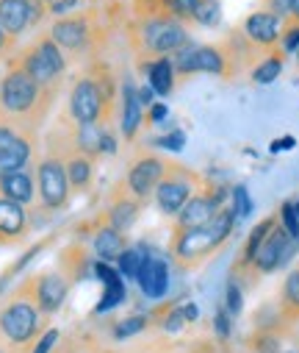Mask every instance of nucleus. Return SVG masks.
<instances>
[{
	"label": "nucleus",
	"mask_w": 299,
	"mask_h": 353,
	"mask_svg": "<svg viewBox=\"0 0 299 353\" xmlns=\"http://www.w3.org/2000/svg\"><path fill=\"white\" fill-rule=\"evenodd\" d=\"M230 209H233L236 220H247L252 214V198H250V190L244 184H236L230 190Z\"/></svg>",
	"instance_id": "obj_31"
},
{
	"label": "nucleus",
	"mask_w": 299,
	"mask_h": 353,
	"mask_svg": "<svg viewBox=\"0 0 299 353\" xmlns=\"http://www.w3.org/2000/svg\"><path fill=\"white\" fill-rule=\"evenodd\" d=\"M0 195L31 209L36 203V179H34V167L28 170H17V172H6L0 175Z\"/></svg>",
	"instance_id": "obj_20"
},
{
	"label": "nucleus",
	"mask_w": 299,
	"mask_h": 353,
	"mask_svg": "<svg viewBox=\"0 0 299 353\" xmlns=\"http://www.w3.org/2000/svg\"><path fill=\"white\" fill-rule=\"evenodd\" d=\"M296 142H294V137H283V139H277V142H272V153H280V150H291Z\"/></svg>",
	"instance_id": "obj_44"
},
{
	"label": "nucleus",
	"mask_w": 299,
	"mask_h": 353,
	"mask_svg": "<svg viewBox=\"0 0 299 353\" xmlns=\"http://www.w3.org/2000/svg\"><path fill=\"white\" fill-rule=\"evenodd\" d=\"M128 245H131V242H128V234H122V231L111 228L103 217H97V223L91 225L89 248H91V253H94L100 261L114 264V261L125 253V248H128Z\"/></svg>",
	"instance_id": "obj_18"
},
{
	"label": "nucleus",
	"mask_w": 299,
	"mask_h": 353,
	"mask_svg": "<svg viewBox=\"0 0 299 353\" xmlns=\"http://www.w3.org/2000/svg\"><path fill=\"white\" fill-rule=\"evenodd\" d=\"M144 125V106L139 101V83L131 75L120 78V137L125 142H136Z\"/></svg>",
	"instance_id": "obj_14"
},
{
	"label": "nucleus",
	"mask_w": 299,
	"mask_h": 353,
	"mask_svg": "<svg viewBox=\"0 0 299 353\" xmlns=\"http://www.w3.org/2000/svg\"><path fill=\"white\" fill-rule=\"evenodd\" d=\"M191 23L203 28H219L222 26V0H197L191 12Z\"/></svg>",
	"instance_id": "obj_29"
},
{
	"label": "nucleus",
	"mask_w": 299,
	"mask_h": 353,
	"mask_svg": "<svg viewBox=\"0 0 299 353\" xmlns=\"http://www.w3.org/2000/svg\"><path fill=\"white\" fill-rule=\"evenodd\" d=\"M214 334L219 342H228L233 336V317L228 314V309L219 303L217 312H214Z\"/></svg>",
	"instance_id": "obj_33"
},
{
	"label": "nucleus",
	"mask_w": 299,
	"mask_h": 353,
	"mask_svg": "<svg viewBox=\"0 0 299 353\" xmlns=\"http://www.w3.org/2000/svg\"><path fill=\"white\" fill-rule=\"evenodd\" d=\"M14 64H20L42 90H50V92H61L64 86V75L69 70V59L64 56V50L45 34L36 37V42L14 50L12 56Z\"/></svg>",
	"instance_id": "obj_5"
},
{
	"label": "nucleus",
	"mask_w": 299,
	"mask_h": 353,
	"mask_svg": "<svg viewBox=\"0 0 299 353\" xmlns=\"http://www.w3.org/2000/svg\"><path fill=\"white\" fill-rule=\"evenodd\" d=\"M142 209H144V203L142 201H136L133 195H128L120 184L111 190V195H109V203H106V209H103V217L111 228H117V231H122V234H128L133 225H136V220H139V214H142Z\"/></svg>",
	"instance_id": "obj_16"
},
{
	"label": "nucleus",
	"mask_w": 299,
	"mask_h": 353,
	"mask_svg": "<svg viewBox=\"0 0 299 353\" xmlns=\"http://www.w3.org/2000/svg\"><path fill=\"white\" fill-rule=\"evenodd\" d=\"M47 245H50V239L34 242V245H31V248H28V250H25V253H23V256L14 261V264H12L9 270H3V273H0V295H3V290H6V287H9V284H12V281H14V279H17V276H20V273L28 268L31 261H36V259H39V256L47 250Z\"/></svg>",
	"instance_id": "obj_28"
},
{
	"label": "nucleus",
	"mask_w": 299,
	"mask_h": 353,
	"mask_svg": "<svg viewBox=\"0 0 299 353\" xmlns=\"http://www.w3.org/2000/svg\"><path fill=\"white\" fill-rule=\"evenodd\" d=\"M0 353H12V350H9V347H3V345H0Z\"/></svg>",
	"instance_id": "obj_48"
},
{
	"label": "nucleus",
	"mask_w": 299,
	"mask_h": 353,
	"mask_svg": "<svg viewBox=\"0 0 299 353\" xmlns=\"http://www.w3.org/2000/svg\"><path fill=\"white\" fill-rule=\"evenodd\" d=\"M222 306L228 309V314H230L233 320L241 314V309H244V287H241L236 279H228V290H225Z\"/></svg>",
	"instance_id": "obj_32"
},
{
	"label": "nucleus",
	"mask_w": 299,
	"mask_h": 353,
	"mask_svg": "<svg viewBox=\"0 0 299 353\" xmlns=\"http://www.w3.org/2000/svg\"><path fill=\"white\" fill-rule=\"evenodd\" d=\"M125 39L131 53L139 61H153L161 56H172L175 50H180L191 34L186 28V23L172 20V17H150V20H128L125 23Z\"/></svg>",
	"instance_id": "obj_4"
},
{
	"label": "nucleus",
	"mask_w": 299,
	"mask_h": 353,
	"mask_svg": "<svg viewBox=\"0 0 299 353\" xmlns=\"http://www.w3.org/2000/svg\"><path fill=\"white\" fill-rule=\"evenodd\" d=\"M191 75H217V78H230L228 59L219 45H197L194 48V61H191Z\"/></svg>",
	"instance_id": "obj_24"
},
{
	"label": "nucleus",
	"mask_w": 299,
	"mask_h": 353,
	"mask_svg": "<svg viewBox=\"0 0 299 353\" xmlns=\"http://www.w3.org/2000/svg\"><path fill=\"white\" fill-rule=\"evenodd\" d=\"M261 3H263V12H272L280 20L291 14V0H261Z\"/></svg>",
	"instance_id": "obj_39"
},
{
	"label": "nucleus",
	"mask_w": 299,
	"mask_h": 353,
	"mask_svg": "<svg viewBox=\"0 0 299 353\" xmlns=\"http://www.w3.org/2000/svg\"><path fill=\"white\" fill-rule=\"evenodd\" d=\"M277 325H296L299 323V268L288 270L277 292Z\"/></svg>",
	"instance_id": "obj_23"
},
{
	"label": "nucleus",
	"mask_w": 299,
	"mask_h": 353,
	"mask_svg": "<svg viewBox=\"0 0 299 353\" xmlns=\"http://www.w3.org/2000/svg\"><path fill=\"white\" fill-rule=\"evenodd\" d=\"M153 145L161 148V150H166V153H180L183 145H186V134H183V131H169V134L153 139Z\"/></svg>",
	"instance_id": "obj_36"
},
{
	"label": "nucleus",
	"mask_w": 299,
	"mask_h": 353,
	"mask_svg": "<svg viewBox=\"0 0 299 353\" xmlns=\"http://www.w3.org/2000/svg\"><path fill=\"white\" fill-rule=\"evenodd\" d=\"M241 31H244V34H247V39H250L252 45H258L261 50H272V48L277 45V39H280L283 20H280V17H274L272 12L258 9V12L247 14V20H244Z\"/></svg>",
	"instance_id": "obj_19"
},
{
	"label": "nucleus",
	"mask_w": 299,
	"mask_h": 353,
	"mask_svg": "<svg viewBox=\"0 0 299 353\" xmlns=\"http://www.w3.org/2000/svg\"><path fill=\"white\" fill-rule=\"evenodd\" d=\"M91 264H94V259H91L89 248H86L83 242H69V245L58 253L56 268H58L72 284H78V281L91 279Z\"/></svg>",
	"instance_id": "obj_21"
},
{
	"label": "nucleus",
	"mask_w": 299,
	"mask_h": 353,
	"mask_svg": "<svg viewBox=\"0 0 299 353\" xmlns=\"http://www.w3.org/2000/svg\"><path fill=\"white\" fill-rule=\"evenodd\" d=\"M296 253H299V239L288 236V234L280 228V223H277V225L272 228V234L266 236V242L261 245V250L255 253L252 268H250L244 284H255V281H261V279L277 273L280 268H285V264H288Z\"/></svg>",
	"instance_id": "obj_9"
},
{
	"label": "nucleus",
	"mask_w": 299,
	"mask_h": 353,
	"mask_svg": "<svg viewBox=\"0 0 299 353\" xmlns=\"http://www.w3.org/2000/svg\"><path fill=\"white\" fill-rule=\"evenodd\" d=\"M228 195H230V190L206 179L203 187L191 195V201L175 217V228H206L217 217V212L222 206H228Z\"/></svg>",
	"instance_id": "obj_10"
},
{
	"label": "nucleus",
	"mask_w": 299,
	"mask_h": 353,
	"mask_svg": "<svg viewBox=\"0 0 299 353\" xmlns=\"http://www.w3.org/2000/svg\"><path fill=\"white\" fill-rule=\"evenodd\" d=\"M166 161L164 156H155V153H142L139 159H133V164L128 167L125 172V179L117 181L128 195H133L136 201L147 203L158 187V181L164 179V172H166Z\"/></svg>",
	"instance_id": "obj_12"
},
{
	"label": "nucleus",
	"mask_w": 299,
	"mask_h": 353,
	"mask_svg": "<svg viewBox=\"0 0 299 353\" xmlns=\"http://www.w3.org/2000/svg\"><path fill=\"white\" fill-rule=\"evenodd\" d=\"M280 228H283L288 236L299 239V217H296L294 201H285V203L280 206Z\"/></svg>",
	"instance_id": "obj_34"
},
{
	"label": "nucleus",
	"mask_w": 299,
	"mask_h": 353,
	"mask_svg": "<svg viewBox=\"0 0 299 353\" xmlns=\"http://www.w3.org/2000/svg\"><path fill=\"white\" fill-rule=\"evenodd\" d=\"M45 3H47V9H50V6H53V3H56V0H45Z\"/></svg>",
	"instance_id": "obj_49"
},
{
	"label": "nucleus",
	"mask_w": 299,
	"mask_h": 353,
	"mask_svg": "<svg viewBox=\"0 0 299 353\" xmlns=\"http://www.w3.org/2000/svg\"><path fill=\"white\" fill-rule=\"evenodd\" d=\"M280 50H283V56L299 50V23L296 20L283 26V31H280Z\"/></svg>",
	"instance_id": "obj_35"
},
{
	"label": "nucleus",
	"mask_w": 299,
	"mask_h": 353,
	"mask_svg": "<svg viewBox=\"0 0 299 353\" xmlns=\"http://www.w3.org/2000/svg\"><path fill=\"white\" fill-rule=\"evenodd\" d=\"M153 98H155V92L150 90V83L142 81V83H139V101H142V106L150 109V106H153Z\"/></svg>",
	"instance_id": "obj_43"
},
{
	"label": "nucleus",
	"mask_w": 299,
	"mask_h": 353,
	"mask_svg": "<svg viewBox=\"0 0 299 353\" xmlns=\"http://www.w3.org/2000/svg\"><path fill=\"white\" fill-rule=\"evenodd\" d=\"M47 37L64 50L67 59L89 64L103 59V50L111 37V17L103 6L75 9L64 17H56L47 28Z\"/></svg>",
	"instance_id": "obj_1"
},
{
	"label": "nucleus",
	"mask_w": 299,
	"mask_h": 353,
	"mask_svg": "<svg viewBox=\"0 0 299 353\" xmlns=\"http://www.w3.org/2000/svg\"><path fill=\"white\" fill-rule=\"evenodd\" d=\"M236 225H239V220H236L233 209H230V206H222V209L217 212V217L208 223V234H211V242H214V248H217V250H219V248L233 236Z\"/></svg>",
	"instance_id": "obj_27"
},
{
	"label": "nucleus",
	"mask_w": 299,
	"mask_h": 353,
	"mask_svg": "<svg viewBox=\"0 0 299 353\" xmlns=\"http://www.w3.org/2000/svg\"><path fill=\"white\" fill-rule=\"evenodd\" d=\"M294 209H296V217H299V201H294Z\"/></svg>",
	"instance_id": "obj_47"
},
{
	"label": "nucleus",
	"mask_w": 299,
	"mask_h": 353,
	"mask_svg": "<svg viewBox=\"0 0 299 353\" xmlns=\"http://www.w3.org/2000/svg\"><path fill=\"white\" fill-rule=\"evenodd\" d=\"M291 17L299 23V0H291Z\"/></svg>",
	"instance_id": "obj_46"
},
{
	"label": "nucleus",
	"mask_w": 299,
	"mask_h": 353,
	"mask_svg": "<svg viewBox=\"0 0 299 353\" xmlns=\"http://www.w3.org/2000/svg\"><path fill=\"white\" fill-rule=\"evenodd\" d=\"M31 287H34V301H36L39 312L42 314H56L67 303L72 281L58 268H53V270H42V273L31 276Z\"/></svg>",
	"instance_id": "obj_13"
},
{
	"label": "nucleus",
	"mask_w": 299,
	"mask_h": 353,
	"mask_svg": "<svg viewBox=\"0 0 299 353\" xmlns=\"http://www.w3.org/2000/svg\"><path fill=\"white\" fill-rule=\"evenodd\" d=\"M296 64H299V50H296Z\"/></svg>",
	"instance_id": "obj_50"
},
{
	"label": "nucleus",
	"mask_w": 299,
	"mask_h": 353,
	"mask_svg": "<svg viewBox=\"0 0 299 353\" xmlns=\"http://www.w3.org/2000/svg\"><path fill=\"white\" fill-rule=\"evenodd\" d=\"M53 353H94V350H86V347H67V350H53Z\"/></svg>",
	"instance_id": "obj_45"
},
{
	"label": "nucleus",
	"mask_w": 299,
	"mask_h": 353,
	"mask_svg": "<svg viewBox=\"0 0 299 353\" xmlns=\"http://www.w3.org/2000/svg\"><path fill=\"white\" fill-rule=\"evenodd\" d=\"M58 95L61 92L42 90L20 64L9 59L6 72L0 78V114L23 128L39 131L45 120L50 117V109Z\"/></svg>",
	"instance_id": "obj_2"
},
{
	"label": "nucleus",
	"mask_w": 299,
	"mask_h": 353,
	"mask_svg": "<svg viewBox=\"0 0 299 353\" xmlns=\"http://www.w3.org/2000/svg\"><path fill=\"white\" fill-rule=\"evenodd\" d=\"M150 253H153V250H150L144 242H139V245H128V248H125V253L114 261V268L120 270V276H122L125 281H136L142 261H144Z\"/></svg>",
	"instance_id": "obj_25"
},
{
	"label": "nucleus",
	"mask_w": 299,
	"mask_h": 353,
	"mask_svg": "<svg viewBox=\"0 0 299 353\" xmlns=\"http://www.w3.org/2000/svg\"><path fill=\"white\" fill-rule=\"evenodd\" d=\"M42 334V312L34 301V287L28 276L0 303V339L6 342L12 353H28Z\"/></svg>",
	"instance_id": "obj_3"
},
{
	"label": "nucleus",
	"mask_w": 299,
	"mask_h": 353,
	"mask_svg": "<svg viewBox=\"0 0 299 353\" xmlns=\"http://www.w3.org/2000/svg\"><path fill=\"white\" fill-rule=\"evenodd\" d=\"M117 150H120V139L114 128H106L103 137H100V156H117Z\"/></svg>",
	"instance_id": "obj_38"
},
{
	"label": "nucleus",
	"mask_w": 299,
	"mask_h": 353,
	"mask_svg": "<svg viewBox=\"0 0 299 353\" xmlns=\"http://www.w3.org/2000/svg\"><path fill=\"white\" fill-rule=\"evenodd\" d=\"M139 72L144 75V81L150 83V90L158 98H169L175 92L177 75H175V64H172L169 56H161V59H153V61H139Z\"/></svg>",
	"instance_id": "obj_22"
},
{
	"label": "nucleus",
	"mask_w": 299,
	"mask_h": 353,
	"mask_svg": "<svg viewBox=\"0 0 299 353\" xmlns=\"http://www.w3.org/2000/svg\"><path fill=\"white\" fill-rule=\"evenodd\" d=\"M203 175L194 172L191 167L169 159L166 161V172H164V179L158 181L155 192H153V201L158 206V212L169 220H175L180 214V209L191 201V195L203 187Z\"/></svg>",
	"instance_id": "obj_7"
},
{
	"label": "nucleus",
	"mask_w": 299,
	"mask_h": 353,
	"mask_svg": "<svg viewBox=\"0 0 299 353\" xmlns=\"http://www.w3.org/2000/svg\"><path fill=\"white\" fill-rule=\"evenodd\" d=\"M136 284H139V292L147 298V301H164L166 292H169V261L164 256H155L150 253L142 268H139V276H136Z\"/></svg>",
	"instance_id": "obj_17"
},
{
	"label": "nucleus",
	"mask_w": 299,
	"mask_h": 353,
	"mask_svg": "<svg viewBox=\"0 0 299 353\" xmlns=\"http://www.w3.org/2000/svg\"><path fill=\"white\" fill-rule=\"evenodd\" d=\"M166 114H169V106H166V103H153V106L144 112V123H147V125H158Z\"/></svg>",
	"instance_id": "obj_40"
},
{
	"label": "nucleus",
	"mask_w": 299,
	"mask_h": 353,
	"mask_svg": "<svg viewBox=\"0 0 299 353\" xmlns=\"http://www.w3.org/2000/svg\"><path fill=\"white\" fill-rule=\"evenodd\" d=\"M283 61H285V56H283V50H272V53H266L255 67H252V83H258V86H266V83H274L277 78H280V72H283Z\"/></svg>",
	"instance_id": "obj_26"
},
{
	"label": "nucleus",
	"mask_w": 299,
	"mask_h": 353,
	"mask_svg": "<svg viewBox=\"0 0 299 353\" xmlns=\"http://www.w3.org/2000/svg\"><path fill=\"white\" fill-rule=\"evenodd\" d=\"M34 179H36V206L42 214L53 217L58 212H64L72 201V190L67 181V170L64 161L53 153H42L34 164Z\"/></svg>",
	"instance_id": "obj_6"
},
{
	"label": "nucleus",
	"mask_w": 299,
	"mask_h": 353,
	"mask_svg": "<svg viewBox=\"0 0 299 353\" xmlns=\"http://www.w3.org/2000/svg\"><path fill=\"white\" fill-rule=\"evenodd\" d=\"M31 231H34V225H31L28 209L0 195V248L20 245L23 239H28Z\"/></svg>",
	"instance_id": "obj_15"
},
{
	"label": "nucleus",
	"mask_w": 299,
	"mask_h": 353,
	"mask_svg": "<svg viewBox=\"0 0 299 353\" xmlns=\"http://www.w3.org/2000/svg\"><path fill=\"white\" fill-rule=\"evenodd\" d=\"M177 309H180V314H183V320H186V323H197V320H199V306H197L194 301L177 303Z\"/></svg>",
	"instance_id": "obj_42"
},
{
	"label": "nucleus",
	"mask_w": 299,
	"mask_h": 353,
	"mask_svg": "<svg viewBox=\"0 0 299 353\" xmlns=\"http://www.w3.org/2000/svg\"><path fill=\"white\" fill-rule=\"evenodd\" d=\"M211 253H217L208 225L206 228H175L172 225V239H169V259L186 270L199 268Z\"/></svg>",
	"instance_id": "obj_11"
},
{
	"label": "nucleus",
	"mask_w": 299,
	"mask_h": 353,
	"mask_svg": "<svg viewBox=\"0 0 299 353\" xmlns=\"http://www.w3.org/2000/svg\"><path fill=\"white\" fill-rule=\"evenodd\" d=\"M17 50V42L3 31V26H0V59H12Z\"/></svg>",
	"instance_id": "obj_41"
},
{
	"label": "nucleus",
	"mask_w": 299,
	"mask_h": 353,
	"mask_svg": "<svg viewBox=\"0 0 299 353\" xmlns=\"http://www.w3.org/2000/svg\"><path fill=\"white\" fill-rule=\"evenodd\" d=\"M150 314H128L125 320H120L111 331H114V339H131V336H136V334H142V331H147L150 328Z\"/></svg>",
	"instance_id": "obj_30"
},
{
	"label": "nucleus",
	"mask_w": 299,
	"mask_h": 353,
	"mask_svg": "<svg viewBox=\"0 0 299 353\" xmlns=\"http://www.w3.org/2000/svg\"><path fill=\"white\" fill-rule=\"evenodd\" d=\"M58 342H61V331H58V328H47V331L34 342V347H31L28 353H53Z\"/></svg>",
	"instance_id": "obj_37"
},
{
	"label": "nucleus",
	"mask_w": 299,
	"mask_h": 353,
	"mask_svg": "<svg viewBox=\"0 0 299 353\" xmlns=\"http://www.w3.org/2000/svg\"><path fill=\"white\" fill-rule=\"evenodd\" d=\"M39 159V131L23 128L0 114V175L34 167Z\"/></svg>",
	"instance_id": "obj_8"
}]
</instances>
